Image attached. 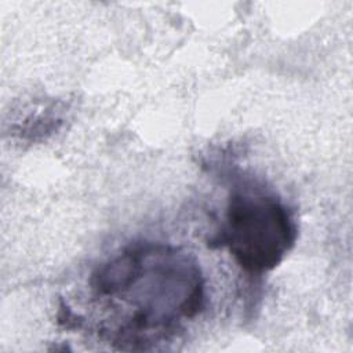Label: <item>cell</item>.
<instances>
[{
    "instance_id": "cell-1",
    "label": "cell",
    "mask_w": 353,
    "mask_h": 353,
    "mask_svg": "<svg viewBox=\"0 0 353 353\" xmlns=\"http://www.w3.org/2000/svg\"><path fill=\"white\" fill-rule=\"evenodd\" d=\"M92 298L114 320L110 341L143 345L165 339L204 306L196 259L165 244H135L102 263L90 279Z\"/></svg>"
},
{
    "instance_id": "cell-2",
    "label": "cell",
    "mask_w": 353,
    "mask_h": 353,
    "mask_svg": "<svg viewBox=\"0 0 353 353\" xmlns=\"http://www.w3.org/2000/svg\"><path fill=\"white\" fill-rule=\"evenodd\" d=\"M295 239V221L280 199L259 188H234L211 243L228 248L244 272L262 274L284 259Z\"/></svg>"
}]
</instances>
